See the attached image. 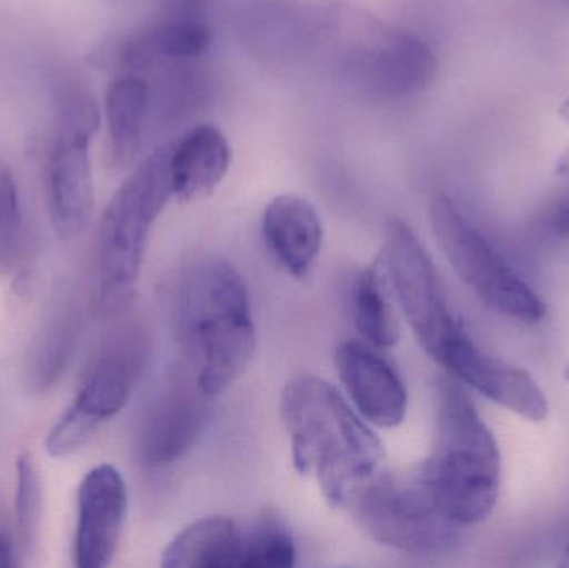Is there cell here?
<instances>
[{
  "instance_id": "obj_17",
  "label": "cell",
  "mask_w": 569,
  "mask_h": 568,
  "mask_svg": "<svg viewBox=\"0 0 569 568\" xmlns=\"http://www.w3.org/2000/svg\"><path fill=\"white\" fill-rule=\"evenodd\" d=\"M232 163V150L222 130L202 123L173 143L170 170L172 192L180 202L209 197L220 186Z\"/></svg>"
},
{
  "instance_id": "obj_15",
  "label": "cell",
  "mask_w": 569,
  "mask_h": 568,
  "mask_svg": "<svg viewBox=\"0 0 569 568\" xmlns=\"http://www.w3.org/2000/svg\"><path fill=\"white\" fill-rule=\"evenodd\" d=\"M338 376L358 413L371 426L395 429L403 423L408 392L400 373L375 347L347 340L335 352Z\"/></svg>"
},
{
  "instance_id": "obj_21",
  "label": "cell",
  "mask_w": 569,
  "mask_h": 568,
  "mask_svg": "<svg viewBox=\"0 0 569 568\" xmlns=\"http://www.w3.org/2000/svg\"><path fill=\"white\" fill-rule=\"evenodd\" d=\"M351 312L361 339L375 349H388L400 337L391 307L383 257L358 273L351 292Z\"/></svg>"
},
{
  "instance_id": "obj_3",
  "label": "cell",
  "mask_w": 569,
  "mask_h": 568,
  "mask_svg": "<svg viewBox=\"0 0 569 568\" xmlns=\"http://www.w3.org/2000/svg\"><path fill=\"white\" fill-rule=\"evenodd\" d=\"M415 477L438 510L461 527L487 520L500 499V447L455 380L438 386L437 440Z\"/></svg>"
},
{
  "instance_id": "obj_27",
  "label": "cell",
  "mask_w": 569,
  "mask_h": 568,
  "mask_svg": "<svg viewBox=\"0 0 569 568\" xmlns=\"http://www.w3.org/2000/svg\"><path fill=\"white\" fill-rule=\"evenodd\" d=\"M16 554H13V544L9 532L0 530V568L16 567Z\"/></svg>"
},
{
  "instance_id": "obj_11",
  "label": "cell",
  "mask_w": 569,
  "mask_h": 568,
  "mask_svg": "<svg viewBox=\"0 0 569 568\" xmlns=\"http://www.w3.org/2000/svg\"><path fill=\"white\" fill-rule=\"evenodd\" d=\"M438 363L458 382L523 419L541 422L550 412L547 396L527 370L485 352L468 332L448 347Z\"/></svg>"
},
{
  "instance_id": "obj_19",
  "label": "cell",
  "mask_w": 569,
  "mask_h": 568,
  "mask_svg": "<svg viewBox=\"0 0 569 568\" xmlns=\"http://www.w3.org/2000/svg\"><path fill=\"white\" fill-rule=\"evenodd\" d=\"M82 317L72 299H60L50 307L27 352L26 380L33 392H46L62 379L77 346Z\"/></svg>"
},
{
  "instance_id": "obj_29",
  "label": "cell",
  "mask_w": 569,
  "mask_h": 568,
  "mask_svg": "<svg viewBox=\"0 0 569 568\" xmlns=\"http://www.w3.org/2000/svg\"><path fill=\"white\" fill-rule=\"evenodd\" d=\"M558 112H560L561 119L565 120V122L569 123V97L561 102L560 109H558Z\"/></svg>"
},
{
  "instance_id": "obj_6",
  "label": "cell",
  "mask_w": 569,
  "mask_h": 568,
  "mask_svg": "<svg viewBox=\"0 0 569 568\" xmlns=\"http://www.w3.org/2000/svg\"><path fill=\"white\" fill-rule=\"evenodd\" d=\"M430 222L448 262L488 309L525 326L543 320V300L450 197L431 200Z\"/></svg>"
},
{
  "instance_id": "obj_14",
  "label": "cell",
  "mask_w": 569,
  "mask_h": 568,
  "mask_svg": "<svg viewBox=\"0 0 569 568\" xmlns=\"http://www.w3.org/2000/svg\"><path fill=\"white\" fill-rule=\"evenodd\" d=\"M212 32L200 16L162 13L152 22L120 37L97 53L102 66L142 73L167 63L189 62L209 50Z\"/></svg>"
},
{
  "instance_id": "obj_7",
  "label": "cell",
  "mask_w": 569,
  "mask_h": 568,
  "mask_svg": "<svg viewBox=\"0 0 569 568\" xmlns=\"http://www.w3.org/2000/svg\"><path fill=\"white\" fill-rule=\"evenodd\" d=\"M347 507L371 539L411 556H441L461 540V526L438 510L415 476L377 474Z\"/></svg>"
},
{
  "instance_id": "obj_2",
  "label": "cell",
  "mask_w": 569,
  "mask_h": 568,
  "mask_svg": "<svg viewBox=\"0 0 569 568\" xmlns=\"http://www.w3.org/2000/svg\"><path fill=\"white\" fill-rule=\"evenodd\" d=\"M177 329L190 372L210 399L243 376L256 353L257 330L249 290L232 263L209 257L187 272L177 300Z\"/></svg>"
},
{
  "instance_id": "obj_20",
  "label": "cell",
  "mask_w": 569,
  "mask_h": 568,
  "mask_svg": "<svg viewBox=\"0 0 569 568\" xmlns=\"http://www.w3.org/2000/svg\"><path fill=\"white\" fill-rule=\"evenodd\" d=\"M242 527L229 517H206L183 529L162 554L163 568H239Z\"/></svg>"
},
{
  "instance_id": "obj_25",
  "label": "cell",
  "mask_w": 569,
  "mask_h": 568,
  "mask_svg": "<svg viewBox=\"0 0 569 568\" xmlns=\"http://www.w3.org/2000/svg\"><path fill=\"white\" fill-rule=\"evenodd\" d=\"M100 423L76 406L70 407L50 430L46 439V450L50 457H67L82 449Z\"/></svg>"
},
{
  "instance_id": "obj_24",
  "label": "cell",
  "mask_w": 569,
  "mask_h": 568,
  "mask_svg": "<svg viewBox=\"0 0 569 568\" xmlns=\"http://www.w3.org/2000/svg\"><path fill=\"white\" fill-rule=\"evenodd\" d=\"M22 210L12 173L0 169V266L13 267L23 253Z\"/></svg>"
},
{
  "instance_id": "obj_13",
  "label": "cell",
  "mask_w": 569,
  "mask_h": 568,
  "mask_svg": "<svg viewBox=\"0 0 569 568\" xmlns=\"http://www.w3.org/2000/svg\"><path fill=\"white\" fill-rule=\"evenodd\" d=\"M77 506L76 566H110L119 549L129 510V492L122 474L110 464L87 472L79 486Z\"/></svg>"
},
{
  "instance_id": "obj_16",
  "label": "cell",
  "mask_w": 569,
  "mask_h": 568,
  "mask_svg": "<svg viewBox=\"0 0 569 568\" xmlns=\"http://www.w3.org/2000/svg\"><path fill=\"white\" fill-rule=\"evenodd\" d=\"M267 249L284 272L303 279L313 269L323 246V226L315 207L293 193L270 200L263 212Z\"/></svg>"
},
{
  "instance_id": "obj_5",
  "label": "cell",
  "mask_w": 569,
  "mask_h": 568,
  "mask_svg": "<svg viewBox=\"0 0 569 568\" xmlns=\"http://www.w3.org/2000/svg\"><path fill=\"white\" fill-rule=\"evenodd\" d=\"M52 139L46 162V199L53 232L72 240L89 226L93 212L90 142L100 127L92 90L69 87L53 99Z\"/></svg>"
},
{
  "instance_id": "obj_4",
  "label": "cell",
  "mask_w": 569,
  "mask_h": 568,
  "mask_svg": "<svg viewBox=\"0 0 569 568\" xmlns=\"http://www.w3.org/2000/svg\"><path fill=\"white\" fill-rule=\"evenodd\" d=\"M173 143L153 150L120 186L100 219L97 237L99 307L106 316L132 302L150 232L172 192Z\"/></svg>"
},
{
  "instance_id": "obj_18",
  "label": "cell",
  "mask_w": 569,
  "mask_h": 568,
  "mask_svg": "<svg viewBox=\"0 0 569 568\" xmlns=\"http://www.w3.org/2000/svg\"><path fill=\"white\" fill-rule=\"evenodd\" d=\"M149 112V80L142 73H119L106 97L109 160L113 169H127L139 156Z\"/></svg>"
},
{
  "instance_id": "obj_9",
  "label": "cell",
  "mask_w": 569,
  "mask_h": 568,
  "mask_svg": "<svg viewBox=\"0 0 569 568\" xmlns=\"http://www.w3.org/2000/svg\"><path fill=\"white\" fill-rule=\"evenodd\" d=\"M345 76L378 99H405L423 92L438 72L433 49L420 37L365 20L351 29L341 53Z\"/></svg>"
},
{
  "instance_id": "obj_10",
  "label": "cell",
  "mask_w": 569,
  "mask_h": 568,
  "mask_svg": "<svg viewBox=\"0 0 569 568\" xmlns=\"http://www.w3.org/2000/svg\"><path fill=\"white\" fill-rule=\"evenodd\" d=\"M210 399L190 370H177L147 412L139 437L143 466L163 469L182 459L209 419Z\"/></svg>"
},
{
  "instance_id": "obj_31",
  "label": "cell",
  "mask_w": 569,
  "mask_h": 568,
  "mask_svg": "<svg viewBox=\"0 0 569 568\" xmlns=\"http://www.w3.org/2000/svg\"><path fill=\"white\" fill-rule=\"evenodd\" d=\"M565 2H567V6H569V0H565Z\"/></svg>"
},
{
  "instance_id": "obj_23",
  "label": "cell",
  "mask_w": 569,
  "mask_h": 568,
  "mask_svg": "<svg viewBox=\"0 0 569 568\" xmlns=\"http://www.w3.org/2000/svg\"><path fill=\"white\" fill-rule=\"evenodd\" d=\"M42 482L30 454H20L17 459L16 514L20 539L27 554L36 552L42 520Z\"/></svg>"
},
{
  "instance_id": "obj_28",
  "label": "cell",
  "mask_w": 569,
  "mask_h": 568,
  "mask_svg": "<svg viewBox=\"0 0 569 568\" xmlns=\"http://www.w3.org/2000/svg\"><path fill=\"white\" fill-rule=\"evenodd\" d=\"M557 176H569V147L558 159Z\"/></svg>"
},
{
  "instance_id": "obj_22",
  "label": "cell",
  "mask_w": 569,
  "mask_h": 568,
  "mask_svg": "<svg viewBox=\"0 0 569 568\" xmlns=\"http://www.w3.org/2000/svg\"><path fill=\"white\" fill-rule=\"evenodd\" d=\"M295 564V537L279 516L262 514L242 527L239 568H290Z\"/></svg>"
},
{
  "instance_id": "obj_26",
  "label": "cell",
  "mask_w": 569,
  "mask_h": 568,
  "mask_svg": "<svg viewBox=\"0 0 569 568\" xmlns=\"http://www.w3.org/2000/svg\"><path fill=\"white\" fill-rule=\"evenodd\" d=\"M557 177V187L545 202L543 220L555 233L569 239V176Z\"/></svg>"
},
{
  "instance_id": "obj_30",
  "label": "cell",
  "mask_w": 569,
  "mask_h": 568,
  "mask_svg": "<svg viewBox=\"0 0 569 568\" xmlns=\"http://www.w3.org/2000/svg\"><path fill=\"white\" fill-rule=\"evenodd\" d=\"M561 566L569 567V546L567 547V550H565L563 562H561Z\"/></svg>"
},
{
  "instance_id": "obj_8",
  "label": "cell",
  "mask_w": 569,
  "mask_h": 568,
  "mask_svg": "<svg viewBox=\"0 0 569 568\" xmlns=\"http://www.w3.org/2000/svg\"><path fill=\"white\" fill-rule=\"evenodd\" d=\"M383 260L388 282L408 326L425 352L438 362L445 350L467 330L451 310L437 267L423 243L403 220L388 222Z\"/></svg>"
},
{
  "instance_id": "obj_12",
  "label": "cell",
  "mask_w": 569,
  "mask_h": 568,
  "mask_svg": "<svg viewBox=\"0 0 569 568\" xmlns=\"http://www.w3.org/2000/svg\"><path fill=\"white\" fill-rule=\"evenodd\" d=\"M149 350V336L140 323L113 330L100 347L73 406L99 423L117 416L146 372Z\"/></svg>"
},
{
  "instance_id": "obj_1",
  "label": "cell",
  "mask_w": 569,
  "mask_h": 568,
  "mask_svg": "<svg viewBox=\"0 0 569 568\" xmlns=\"http://www.w3.org/2000/svg\"><path fill=\"white\" fill-rule=\"evenodd\" d=\"M280 413L300 476L313 477L331 507L343 509L380 474L385 447L337 387L313 373L284 383Z\"/></svg>"
}]
</instances>
